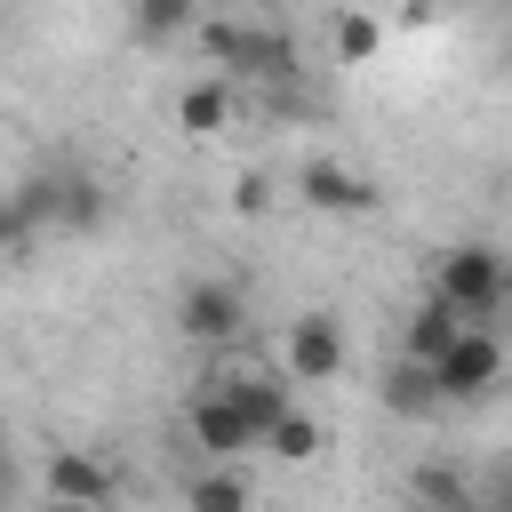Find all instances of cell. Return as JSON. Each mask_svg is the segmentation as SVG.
<instances>
[{
    "instance_id": "obj_1",
    "label": "cell",
    "mask_w": 512,
    "mask_h": 512,
    "mask_svg": "<svg viewBox=\"0 0 512 512\" xmlns=\"http://www.w3.org/2000/svg\"><path fill=\"white\" fill-rule=\"evenodd\" d=\"M192 40H200L208 64H224L256 88H296V72H304V56L280 24H192Z\"/></svg>"
},
{
    "instance_id": "obj_2",
    "label": "cell",
    "mask_w": 512,
    "mask_h": 512,
    "mask_svg": "<svg viewBox=\"0 0 512 512\" xmlns=\"http://www.w3.org/2000/svg\"><path fill=\"white\" fill-rule=\"evenodd\" d=\"M432 296H440L464 328H488L496 304H504V256H496V240H456V248L432 264Z\"/></svg>"
},
{
    "instance_id": "obj_3",
    "label": "cell",
    "mask_w": 512,
    "mask_h": 512,
    "mask_svg": "<svg viewBox=\"0 0 512 512\" xmlns=\"http://www.w3.org/2000/svg\"><path fill=\"white\" fill-rule=\"evenodd\" d=\"M424 376H432L440 408H448V400H480V392H496V376H504V344H496V328H456V336L424 360Z\"/></svg>"
},
{
    "instance_id": "obj_4",
    "label": "cell",
    "mask_w": 512,
    "mask_h": 512,
    "mask_svg": "<svg viewBox=\"0 0 512 512\" xmlns=\"http://www.w3.org/2000/svg\"><path fill=\"white\" fill-rule=\"evenodd\" d=\"M176 328H184L192 344H232V336L248 328V288H240V280H184Z\"/></svg>"
},
{
    "instance_id": "obj_5",
    "label": "cell",
    "mask_w": 512,
    "mask_h": 512,
    "mask_svg": "<svg viewBox=\"0 0 512 512\" xmlns=\"http://www.w3.org/2000/svg\"><path fill=\"white\" fill-rule=\"evenodd\" d=\"M344 360H352V344H344V320H336V312H304V320L288 328L280 376H288V384H336V376H344Z\"/></svg>"
},
{
    "instance_id": "obj_6",
    "label": "cell",
    "mask_w": 512,
    "mask_h": 512,
    "mask_svg": "<svg viewBox=\"0 0 512 512\" xmlns=\"http://www.w3.org/2000/svg\"><path fill=\"white\" fill-rule=\"evenodd\" d=\"M296 192H304L320 216H376V200H384V192H376L360 168H344V160H312V168L296 176Z\"/></svg>"
},
{
    "instance_id": "obj_7",
    "label": "cell",
    "mask_w": 512,
    "mask_h": 512,
    "mask_svg": "<svg viewBox=\"0 0 512 512\" xmlns=\"http://www.w3.org/2000/svg\"><path fill=\"white\" fill-rule=\"evenodd\" d=\"M216 392L232 400V416H240L256 440H264V432H272V416L296 400V384H288L280 368H232V376H216Z\"/></svg>"
},
{
    "instance_id": "obj_8",
    "label": "cell",
    "mask_w": 512,
    "mask_h": 512,
    "mask_svg": "<svg viewBox=\"0 0 512 512\" xmlns=\"http://www.w3.org/2000/svg\"><path fill=\"white\" fill-rule=\"evenodd\" d=\"M184 424H192V448H200L208 464H240V456L256 448V432H248V424L232 416V400H224L216 384H208V392H200V400L184 408Z\"/></svg>"
},
{
    "instance_id": "obj_9",
    "label": "cell",
    "mask_w": 512,
    "mask_h": 512,
    "mask_svg": "<svg viewBox=\"0 0 512 512\" xmlns=\"http://www.w3.org/2000/svg\"><path fill=\"white\" fill-rule=\"evenodd\" d=\"M40 480H48V504H96V512L112 504V464L88 448H56L40 464Z\"/></svg>"
},
{
    "instance_id": "obj_10",
    "label": "cell",
    "mask_w": 512,
    "mask_h": 512,
    "mask_svg": "<svg viewBox=\"0 0 512 512\" xmlns=\"http://www.w3.org/2000/svg\"><path fill=\"white\" fill-rule=\"evenodd\" d=\"M200 24V0H128V32L144 48H168V40H192Z\"/></svg>"
},
{
    "instance_id": "obj_11",
    "label": "cell",
    "mask_w": 512,
    "mask_h": 512,
    "mask_svg": "<svg viewBox=\"0 0 512 512\" xmlns=\"http://www.w3.org/2000/svg\"><path fill=\"white\" fill-rule=\"evenodd\" d=\"M256 448H272V456H280V464H312V456H320V448H328V432H320V416H304V408H296V400H288V408H280V416H272V432H264V440H256Z\"/></svg>"
},
{
    "instance_id": "obj_12",
    "label": "cell",
    "mask_w": 512,
    "mask_h": 512,
    "mask_svg": "<svg viewBox=\"0 0 512 512\" xmlns=\"http://www.w3.org/2000/svg\"><path fill=\"white\" fill-rule=\"evenodd\" d=\"M224 120H232V88L224 80H192L176 96V128L184 136H224Z\"/></svg>"
},
{
    "instance_id": "obj_13",
    "label": "cell",
    "mask_w": 512,
    "mask_h": 512,
    "mask_svg": "<svg viewBox=\"0 0 512 512\" xmlns=\"http://www.w3.org/2000/svg\"><path fill=\"white\" fill-rule=\"evenodd\" d=\"M184 512H248V480L240 464H208L184 480Z\"/></svg>"
},
{
    "instance_id": "obj_14",
    "label": "cell",
    "mask_w": 512,
    "mask_h": 512,
    "mask_svg": "<svg viewBox=\"0 0 512 512\" xmlns=\"http://www.w3.org/2000/svg\"><path fill=\"white\" fill-rule=\"evenodd\" d=\"M384 408H392V416H432V408H440V392H432L424 360H408V352H400V368L384 376Z\"/></svg>"
},
{
    "instance_id": "obj_15",
    "label": "cell",
    "mask_w": 512,
    "mask_h": 512,
    "mask_svg": "<svg viewBox=\"0 0 512 512\" xmlns=\"http://www.w3.org/2000/svg\"><path fill=\"white\" fill-rule=\"evenodd\" d=\"M456 328H464V320H456V312H448L440 296H424V304L408 312V360H432V352H440V344H448Z\"/></svg>"
},
{
    "instance_id": "obj_16",
    "label": "cell",
    "mask_w": 512,
    "mask_h": 512,
    "mask_svg": "<svg viewBox=\"0 0 512 512\" xmlns=\"http://www.w3.org/2000/svg\"><path fill=\"white\" fill-rule=\"evenodd\" d=\"M376 48H384V24H376L368 8H344V16H336V56H344V64H368Z\"/></svg>"
},
{
    "instance_id": "obj_17",
    "label": "cell",
    "mask_w": 512,
    "mask_h": 512,
    "mask_svg": "<svg viewBox=\"0 0 512 512\" xmlns=\"http://www.w3.org/2000/svg\"><path fill=\"white\" fill-rule=\"evenodd\" d=\"M264 200H272V192H264V176H256V168H248V176H240V184H232V208H240V216H256V208H264Z\"/></svg>"
},
{
    "instance_id": "obj_18",
    "label": "cell",
    "mask_w": 512,
    "mask_h": 512,
    "mask_svg": "<svg viewBox=\"0 0 512 512\" xmlns=\"http://www.w3.org/2000/svg\"><path fill=\"white\" fill-rule=\"evenodd\" d=\"M16 240H24V208H16V200H0V256H8Z\"/></svg>"
},
{
    "instance_id": "obj_19",
    "label": "cell",
    "mask_w": 512,
    "mask_h": 512,
    "mask_svg": "<svg viewBox=\"0 0 512 512\" xmlns=\"http://www.w3.org/2000/svg\"><path fill=\"white\" fill-rule=\"evenodd\" d=\"M408 8H416V16H456L464 0H408Z\"/></svg>"
},
{
    "instance_id": "obj_20",
    "label": "cell",
    "mask_w": 512,
    "mask_h": 512,
    "mask_svg": "<svg viewBox=\"0 0 512 512\" xmlns=\"http://www.w3.org/2000/svg\"><path fill=\"white\" fill-rule=\"evenodd\" d=\"M8 488H16V464H8V448H0V504H8Z\"/></svg>"
},
{
    "instance_id": "obj_21",
    "label": "cell",
    "mask_w": 512,
    "mask_h": 512,
    "mask_svg": "<svg viewBox=\"0 0 512 512\" xmlns=\"http://www.w3.org/2000/svg\"><path fill=\"white\" fill-rule=\"evenodd\" d=\"M48 512H96V504H48Z\"/></svg>"
}]
</instances>
